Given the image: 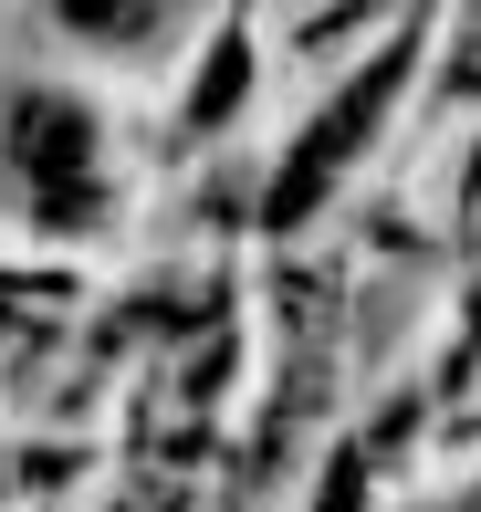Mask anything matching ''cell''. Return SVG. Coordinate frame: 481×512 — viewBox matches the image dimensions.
<instances>
[{
	"label": "cell",
	"instance_id": "1",
	"mask_svg": "<svg viewBox=\"0 0 481 512\" xmlns=\"http://www.w3.org/2000/svg\"><path fill=\"white\" fill-rule=\"evenodd\" d=\"M11 157H21V189H32L42 230H84L105 209V147H95V115L74 95H21L11 105Z\"/></svg>",
	"mask_w": 481,
	"mask_h": 512
},
{
	"label": "cell",
	"instance_id": "2",
	"mask_svg": "<svg viewBox=\"0 0 481 512\" xmlns=\"http://www.w3.org/2000/svg\"><path fill=\"white\" fill-rule=\"evenodd\" d=\"M398 84H408V53H387L377 74H356L346 95L314 115V126H304V147H293V157H283V178H272V220H304V209H314V199L335 189V178L356 168V147L377 136V115L398 105Z\"/></svg>",
	"mask_w": 481,
	"mask_h": 512
},
{
	"label": "cell",
	"instance_id": "3",
	"mask_svg": "<svg viewBox=\"0 0 481 512\" xmlns=\"http://www.w3.org/2000/svg\"><path fill=\"white\" fill-rule=\"evenodd\" d=\"M157 11H168V0H53V21L74 42H147Z\"/></svg>",
	"mask_w": 481,
	"mask_h": 512
}]
</instances>
